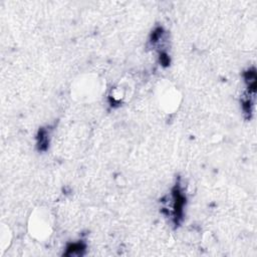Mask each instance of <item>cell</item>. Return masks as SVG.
<instances>
[{
  "mask_svg": "<svg viewBox=\"0 0 257 257\" xmlns=\"http://www.w3.org/2000/svg\"><path fill=\"white\" fill-rule=\"evenodd\" d=\"M104 89L103 80L96 74L79 75L71 84V96L80 102L96 100Z\"/></svg>",
  "mask_w": 257,
  "mask_h": 257,
  "instance_id": "cell-1",
  "label": "cell"
},
{
  "mask_svg": "<svg viewBox=\"0 0 257 257\" xmlns=\"http://www.w3.org/2000/svg\"><path fill=\"white\" fill-rule=\"evenodd\" d=\"M28 233L37 241L47 240L53 232L54 219L47 208L39 207L34 209L28 218Z\"/></svg>",
  "mask_w": 257,
  "mask_h": 257,
  "instance_id": "cell-2",
  "label": "cell"
},
{
  "mask_svg": "<svg viewBox=\"0 0 257 257\" xmlns=\"http://www.w3.org/2000/svg\"><path fill=\"white\" fill-rule=\"evenodd\" d=\"M157 100L161 108L168 113L175 112L180 104L182 95L179 89L168 81H163L157 86Z\"/></svg>",
  "mask_w": 257,
  "mask_h": 257,
  "instance_id": "cell-3",
  "label": "cell"
},
{
  "mask_svg": "<svg viewBox=\"0 0 257 257\" xmlns=\"http://www.w3.org/2000/svg\"><path fill=\"white\" fill-rule=\"evenodd\" d=\"M12 241V233L10 228L6 225H2L0 229V248L2 251L6 250Z\"/></svg>",
  "mask_w": 257,
  "mask_h": 257,
  "instance_id": "cell-4",
  "label": "cell"
}]
</instances>
